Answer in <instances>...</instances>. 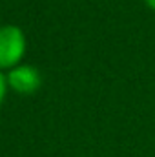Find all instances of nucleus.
<instances>
[{
    "label": "nucleus",
    "mask_w": 155,
    "mask_h": 157,
    "mask_svg": "<svg viewBox=\"0 0 155 157\" xmlns=\"http://www.w3.org/2000/svg\"><path fill=\"white\" fill-rule=\"evenodd\" d=\"M7 86L17 91V93H22V95H31L35 93L40 88V73L37 68L29 66V64H18L15 68H11L7 71Z\"/></svg>",
    "instance_id": "f03ea898"
},
{
    "label": "nucleus",
    "mask_w": 155,
    "mask_h": 157,
    "mask_svg": "<svg viewBox=\"0 0 155 157\" xmlns=\"http://www.w3.org/2000/svg\"><path fill=\"white\" fill-rule=\"evenodd\" d=\"M144 2H146V6H148L150 9H153L155 11V0H144Z\"/></svg>",
    "instance_id": "20e7f679"
},
{
    "label": "nucleus",
    "mask_w": 155,
    "mask_h": 157,
    "mask_svg": "<svg viewBox=\"0 0 155 157\" xmlns=\"http://www.w3.org/2000/svg\"><path fill=\"white\" fill-rule=\"evenodd\" d=\"M26 53V37L18 26H0V70L20 64Z\"/></svg>",
    "instance_id": "f257e3e1"
},
{
    "label": "nucleus",
    "mask_w": 155,
    "mask_h": 157,
    "mask_svg": "<svg viewBox=\"0 0 155 157\" xmlns=\"http://www.w3.org/2000/svg\"><path fill=\"white\" fill-rule=\"evenodd\" d=\"M7 78L6 75L2 73V70H0V106H2V102H4V97H6V91H7Z\"/></svg>",
    "instance_id": "7ed1b4c3"
}]
</instances>
